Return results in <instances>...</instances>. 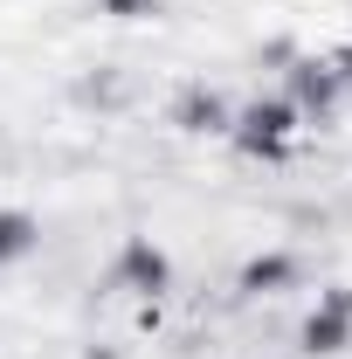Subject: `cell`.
Returning a JSON list of instances; mask_svg holds the SVG:
<instances>
[{"mask_svg":"<svg viewBox=\"0 0 352 359\" xmlns=\"http://www.w3.org/2000/svg\"><path fill=\"white\" fill-rule=\"evenodd\" d=\"M311 125L290 111V97L283 90H269V97H249V104H235V125H228V145L242 152V159H290L297 152V138H304Z\"/></svg>","mask_w":352,"mask_h":359,"instance_id":"obj_1","label":"cell"},{"mask_svg":"<svg viewBox=\"0 0 352 359\" xmlns=\"http://www.w3.org/2000/svg\"><path fill=\"white\" fill-rule=\"evenodd\" d=\"M173 276H180V263H173V249L159 235H125L118 256H111V290H125L138 304H159L173 290Z\"/></svg>","mask_w":352,"mask_h":359,"instance_id":"obj_2","label":"cell"},{"mask_svg":"<svg viewBox=\"0 0 352 359\" xmlns=\"http://www.w3.org/2000/svg\"><path fill=\"white\" fill-rule=\"evenodd\" d=\"M283 97H290V111H297L304 125H332L352 90L339 83V69L325 62V48H304V55H290V69H283Z\"/></svg>","mask_w":352,"mask_h":359,"instance_id":"obj_3","label":"cell"},{"mask_svg":"<svg viewBox=\"0 0 352 359\" xmlns=\"http://www.w3.org/2000/svg\"><path fill=\"white\" fill-rule=\"evenodd\" d=\"M352 346V283H325L318 304L297 325V353L304 359H339Z\"/></svg>","mask_w":352,"mask_h":359,"instance_id":"obj_4","label":"cell"},{"mask_svg":"<svg viewBox=\"0 0 352 359\" xmlns=\"http://www.w3.org/2000/svg\"><path fill=\"white\" fill-rule=\"evenodd\" d=\"M173 125L187 138H228V125H235V97L215 83H187L173 97Z\"/></svg>","mask_w":352,"mask_h":359,"instance_id":"obj_5","label":"cell"},{"mask_svg":"<svg viewBox=\"0 0 352 359\" xmlns=\"http://www.w3.org/2000/svg\"><path fill=\"white\" fill-rule=\"evenodd\" d=\"M297 276H304V263H297L290 249H256V256H242V269H235V297H276V290H297Z\"/></svg>","mask_w":352,"mask_h":359,"instance_id":"obj_6","label":"cell"},{"mask_svg":"<svg viewBox=\"0 0 352 359\" xmlns=\"http://www.w3.org/2000/svg\"><path fill=\"white\" fill-rule=\"evenodd\" d=\"M35 242H42V222L28 208H0V263H21Z\"/></svg>","mask_w":352,"mask_h":359,"instance_id":"obj_7","label":"cell"},{"mask_svg":"<svg viewBox=\"0 0 352 359\" xmlns=\"http://www.w3.org/2000/svg\"><path fill=\"white\" fill-rule=\"evenodd\" d=\"M166 0H97V14H111V21H152Z\"/></svg>","mask_w":352,"mask_h":359,"instance_id":"obj_8","label":"cell"},{"mask_svg":"<svg viewBox=\"0 0 352 359\" xmlns=\"http://www.w3.org/2000/svg\"><path fill=\"white\" fill-rule=\"evenodd\" d=\"M325 62H332V69H339V83L352 90V42H339V48H325Z\"/></svg>","mask_w":352,"mask_h":359,"instance_id":"obj_9","label":"cell"}]
</instances>
